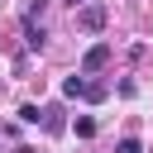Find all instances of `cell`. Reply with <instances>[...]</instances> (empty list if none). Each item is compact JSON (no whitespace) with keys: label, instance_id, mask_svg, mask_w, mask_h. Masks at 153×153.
I'll use <instances>...</instances> for the list:
<instances>
[{"label":"cell","instance_id":"obj_6","mask_svg":"<svg viewBox=\"0 0 153 153\" xmlns=\"http://www.w3.org/2000/svg\"><path fill=\"white\" fill-rule=\"evenodd\" d=\"M72 129H76V139H91V134H96V120H91V115H81Z\"/></svg>","mask_w":153,"mask_h":153},{"label":"cell","instance_id":"obj_4","mask_svg":"<svg viewBox=\"0 0 153 153\" xmlns=\"http://www.w3.org/2000/svg\"><path fill=\"white\" fill-rule=\"evenodd\" d=\"M86 86H91V81H81V76H67V81H62V96H67V100H76V96H86Z\"/></svg>","mask_w":153,"mask_h":153},{"label":"cell","instance_id":"obj_3","mask_svg":"<svg viewBox=\"0 0 153 153\" xmlns=\"http://www.w3.org/2000/svg\"><path fill=\"white\" fill-rule=\"evenodd\" d=\"M24 43H29V48H43V43H48V33H43V24H38L33 14L24 19Z\"/></svg>","mask_w":153,"mask_h":153},{"label":"cell","instance_id":"obj_5","mask_svg":"<svg viewBox=\"0 0 153 153\" xmlns=\"http://www.w3.org/2000/svg\"><path fill=\"white\" fill-rule=\"evenodd\" d=\"M43 129H48V134H62V110H57V105L43 110Z\"/></svg>","mask_w":153,"mask_h":153},{"label":"cell","instance_id":"obj_1","mask_svg":"<svg viewBox=\"0 0 153 153\" xmlns=\"http://www.w3.org/2000/svg\"><path fill=\"white\" fill-rule=\"evenodd\" d=\"M76 24H81L86 33H100V29H105V5H86V10L76 14Z\"/></svg>","mask_w":153,"mask_h":153},{"label":"cell","instance_id":"obj_8","mask_svg":"<svg viewBox=\"0 0 153 153\" xmlns=\"http://www.w3.org/2000/svg\"><path fill=\"white\" fill-rule=\"evenodd\" d=\"M115 153H139V139H120V143H115Z\"/></svg>","mask_w":153,"mask_h":153},{"label":"cell","instance_id":"obj_7","mask_svg":"<svg viewBox=\"0 0 153 153\" xmlns=\"http://www.w3.org/2000/svg\"><path fill=\"white\" fill-rule=\"evenodd\" d=\"M19 120H24V124H38V120H43V110H38V105H24V110H19Z\"/></svg>","mask_w":153,"mask_h":153},{"label":"cell","instance_id":"obj_9","mask_svg":"<svg viewBox=\"0 0 153 153\" xmlns=\"http://www.w3.org/2000/svg\"><path fill=\"white\" fill-rule=\"evenodd\" d=\"M14 153H38V148H29V143H24V148H14Z\"/></svg>","mask_w":153,"mask_h":153},{"label":"cell","instance_id":"obj_10","mask_svg":"<svg viewBox=\"0 0 153 153\" xmlns=\"http://www.w3.org/2000/svg\"><path fill=\"white\" fill-rule=\"evenodd\" d=\"M72 5H81V0H72Z\"/></svg>","mask_w":153,"mask_h":153},{"label":"cell","instance_id":"obj_2","mask_svg":"<svg viewBox=\"0 0 153 153\" xmlns=\"http://www.w3.org/2000/svg\"><path fill=\"white\" fill-rule=\"evenodd\" d=\"M105 62H110V43H96V48L81 57V72H100Z\"/></svg>","mask_w":153,"mask_h":153}]
</instances>
